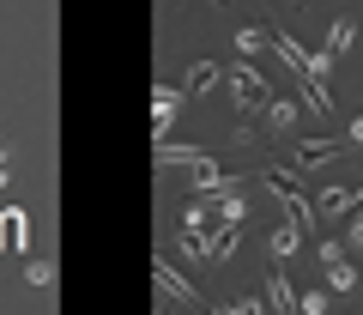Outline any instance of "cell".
<instances>
[{"mask_svg": "<svg viewBox=\"0 0 363 315\" xmlns=\"http://www.w3.org/2000/svg\"><path fill=\"white\" fill-rule=\"evenodd\" d=\"M230 79H236V109H242V116H255V104L267 97V79H260L255 55H242V61H230Z\"/></svg>", "mask_w": 363, "mask_h": 315, "instance_id": "obj_1", "label": "cell"}, {"mask_svg": "<svg viewBox=\"0 0 363 315\" xmlns=\"http://www.w3.org/2000/svg\"><path fill=\"white\" fill-rule=\"evenodd\" d=\"M152 279H157V303H182V309H200V303H206V297H200V291L188 285V279H182L169 261H157Z\"/></svg>", "mask_w": 363, "mask_h": 315, "instance_id": "obj_2", "label": "cell"}, {"mask_svg": "<svg viewBox=\"0 0 363 315\" xmlns=\"http://www.w3.org/2000/svg\"><path fill=\"white\" fill-rule=\"evenodd\" d=\"M260 182H267V188H272V194L285 200V212H297V219H303V224H309V231H315V224H321V212H315V206H309V194H303V188H297V182H291V176H285V170H267V176H260Z\"/></svg>", "mask_w": 363, "mask_h": 315, "instance_id": "obj_3", "label": "cell"}, {"mask_svg": "<svg viewBox=\"0 0 363 315\" xmlns=\"http://www.w3.org/2000/svg\"><path fill=\"white\" fill-rule=\"evenodd\" d=\"M345 152H351V140H303L297 145V170H321V164H333Z\"/></svg>", "mask_w": 363, "mask_h": 315, "instance_id": "obj_4", "label": "cell"}, {"mask_svg": "<svg viewBox=\"0 0 363 315\" xmlns=\"http://www.w3.org/2000/svg\"><path fill=\"white\" fill-rule=\"evenodd\" d=\"M267 297H272V309H297V297H303V291H291L285 267H272V273H267Z\"/></svg>", "mask_w": 363, "mask_h": 315, "instance_id": "obj_5", "label": "cell"}, {"mask_svg": "<svg viewBox=\"0 0 363 315\" xmlns=\"http://www.w3.org/2000/svg\"><path fill=\"white\" fill-rule=\"evenodd\" d=\"M212 85H218V61H194V67H188V85H182V92H188V97H206Z\"/></svg>", "mask_w": 363, "mask_h": 315, "instance_id": "obj_6", "label": "cell"}, {"mask_svg": "<svg viewBox=\"0 0 363 315\" xmlns=\"http://www.w3.org/2000/svg\"><path fill=\"white\" fill-rule=\"evenodd\" d=\"M182 97H188V92H164V85H157V92H152V109H157V140H164V128H169V121H176Z\"/></svg>", "mask_w": 363, "mask_h": 315, "instance_id": "obj_7", "label": "cell"}, {"mask_svg": "<svg viewBox=\"0 0 363 315\" xmlns=\"http://www.w3.org/2000/svg\"><path fill=\"white\" fill-rule=\"evenodd\" d=\"M212 219H218V224H242V219H248L242 194H236V188H218V206H212Z\"/></svg>", "mask_w": 363, "mask_h": 315, "instance_id": "obj_8", "label": "cell"}, {"mask_svg": "<svg viewBox=\"0 0 363 315\" xmlns=\"http://www.w3.org/2000/svg\"><path fill=\"white\" fill-rule=\"evenodd\" d=\"M327 285L333 291H357V267H351L345 255H327Z\"/></svg>", "mask_w": 363, "mask_h": 315, "instance_id": "obj_9", "label": "cell"}, {"mask_svg": "<svg viewBox=\"0 0 363 315\" xmlns=\"http://www.w3.org/2000/svg\"><path fill=\"white\" fill-rule=\"evenodd\" d=\"M157 164H206V152H200V145H169V140H157Z\"/></svg>", "mask_w": 363, "mask_h": 315, "instance_id": "obj_10", "label": "cell"}, {"mask_svg": "<svg viewBox=\"0 0 363 315\" xmlns=\"http://www.w3.org/2000/svg\"><path fill=\"white\" fill-rule=\"evenodd\" d=\"M194 188H200V194H218V188H230V176L218 170V158H206V164L194 170Z\"/></svg>", "mask_w": 363, "mask_h": 315, "instance_id": "obj_11", "label": "cell"}, {"mask_svg": "<svg viewBox=\"0 0 363 315\" xmlns=\"http://www.w3.org/2000/svg\"><path fill=\"white\" fill-rule=\"evenodd\" d=\"M297 236H303V219L291 212V219L279 224V231H272V255H291V249H297Z\"/></svg>", "mask_w": 363, "mask_h": 315, "instance_id": "obj_12", "label": "cell"}, {"mask_svg": "<svg viewBox=\"0 0 363 315\" xmlns=\"http://www.w3.org/2000/svg\"><path fill=\"white\" fill-rule=\"evenodd\" d=\"M351 43H357V31H351L345 18H333V31H327V55H345Z\"/></svg>", "mask_w": 363, "mask_h": 315, "instance_id": "obj_13", "label": "cell"}, {"mask_svg": "<svg viewBox=\"0 0 363 315\" xmlns=\"http://www.w3.org/2000/svg\"><path fill=\"white\" fill-rule=\"evenodd\" d=\"M267 31H255V25H242V31H236V49H242V55H260V49H267Z\"/></svg>", "mask_w": 363, "mask_h": 315, "instance_id": "obj_14", "label": "cell"}, {"mask_svg": "<svg viewBox=\"0 0 363 315\" xmlns=\"http://www.w3.org/2000/svg\"><path fill=\"white\" fill-rule=\"evenodd\" d=\"M272 128H279V133H285V128H297V104H272Z\"/></svg>", "mask_w": 363, "mask_h": 315, "instance_id": "obj_15", "label": "cell"}, {"mask_svg": "<svg viewBox=\"0 0 363 315\" xmlns=\"http://www.w3.org/2000/svg\"><path fill=\"white\" fill-rule=\"evenodd\" d=\"M25 279H30V285H55V267H49V261H30Z\"/></svg>", "mask_w": 363, "mask_h": 315, "instance_id": "obj_16", "label": "cell"}, {"mask_svg": "<svg viewBox=\"0 0 363 315\" xmlns=\"http://www.w3.org/2000/svg\"><path fill=\"white\" fill-rule=\"evenodd\" d=\"M297 309H309V315H321V309H327V291H303V297H297Z\"/></svg>", "mask_w": 363, "mask_h": 315, "instance_id": "obj_17", "label": "cell"}, {"mask_svg": "<svg viewBox=\"0 0 363 315\" xmlns=\"http://www.w3.org/2000/svg\"><path fill=\"white\" fill-rule=\"evenodd\" d=\"M351 249H363V206H357V219H351Z\"/></svg>", "mask_w": 363, "mask_h": 315, "instance_id": "obj_18", "label": "cell"}, {"mask_svg": "<svg viewBox=\"0 0 363 315\" xmlns=\"http://www.w3.org/2000/svg\"><path fill=\"white\" fill-rule=\"evenodd\" d=\"M6 158H13V145L0 140V188H6V176H13V170H6Z\"/></svg>", "mask_w": 363, "mask_h": 315, "instance_id": "obj_19", "label": "cell"}, {"mask_svg": "<svg viewBox=\"0 0 363 315\" xmlns=\"http://www.w3.org/2000/svg\"><path fill=\"white\" fill-rule=\"evenodd\" d=\"M345 140H351V145H363V116L351 121V133H345Z\"/></svg>", "mask_w": 363, "mask_h": 315, "instance_id": "obj_20", "label": "cell"}]
</instances>
